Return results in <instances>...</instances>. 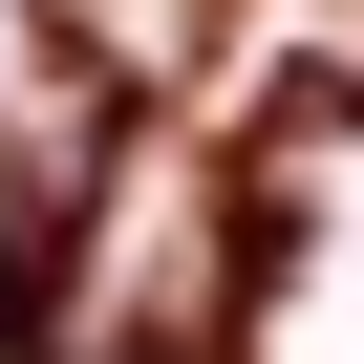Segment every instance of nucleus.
I'll list each match as a JSON object with an SVG mask.
<instances>
[{
	"instance_id": "nucleus-1",
	"label": "nucleus",
	"mask_w": 364,
	"mask_h": 364,
	"mask_svg": "<svg viewBox=\"0 0 364 364\" xmlns=\"http://www.w3.org/2000/svg\"><path fill=\"white\" fill-rule=\"evenodd\" d=\"M0 343H22V236H0Z\"/></svg>"
}]
</instances>
